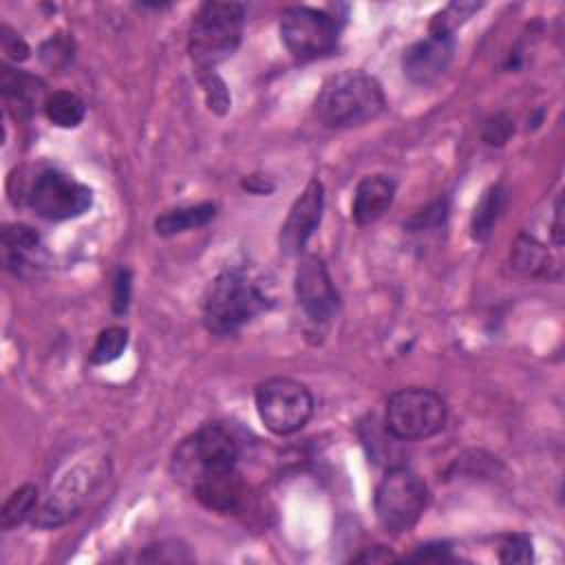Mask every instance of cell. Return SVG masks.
Wrapping results in <instances>:
<instances>
[{
    "mask_svg": "<svg viewBox=\"0 0 565 565\" xmlns=\"http://www.w3.org/2000/svg\"><path fill=\"white\" fill-rule=\"evenodd\" d=\"M274 305L267 285L247 267L221 271L203 298V322L216 335H232Z\"/></svg>",
    "mask_w": 565,
    "mask_h": 565,
    "instance_id": "1",
    "label": "cell"
},
{
    "mask_svg": "<svg viewBox=\"0 0 565 565\" xmlns=\"http://www.w3.org/2000/svg\"><path fill=\"white\" fill-rule=\"evenodd\" d=\"M313 108L324 126L351 128L375 119L386 108V99L373 75L364 71H342L322 84Z\"/></svg>",
    "mask_w": 565,
    "mask_h": 565,
    "instance_id": "2",
    "label": "cell"
},
{
    "mask_svg": "<svg viewBox=\"0 0 565 565\" xmlns=\"http://www.w3.org/2000/svg\"><path fill=\"white\" fill-rule=\"evenodd\" d=\"M245 9L238 2H205L190 26L188 51L201 71H212L230 57L243 35Z\"/></svg>",
    "mask_w": 565,
    "mask_h": 565,
    "instance_id": "3",
    "label": "cell"
},
{
    "mask_svg": "<svg viewBox=\"0 0 565 565\" xmlns=\"http://www.w3.org/2000/svg\"><path fill=\"white\" fill-rule=\"evenodd\" d=\"M375 516L391 534L408 532L426 510L428 488L408 468H391L375 488Z\"/></svg>",
    "mask_w": 565,
    "mask_h": 565,
    "instance_id": "4",
    "label": "cell"
},
{
    "mask_svg": "<svg viewBox=\"0 0 565 565\" xmlns=\"http://www.w3.org/2000/svg\"><path fill=\"white\" fill-rule=\"evenodd\" d=\"M446 402L430 388H402L386 404V430L402 441H417L437 435L446 426Z\"/></svg>",
    "mask_w": 565,
    "mask_h": 565,
    "instance_id": "5",
    "label": "cell"
},
{
    "mask_svg": "<svg viewBox=\"0 0 565 565\" xmlns=\"http://www.w3.org/2000/svg\"><path fill=\"white\" fill-rule=\"evenodd\" d=\"M256 411L265 428L276 435H291L309 422L313 397L305 384L291 377H271L256 388Z\"/></svg>",
    "mask_w": 565,
    "mask_h": 565,
    "instance_id": "6",
    "label": "cell"
},
{
    "mask_svg": "<svg viewBox=\"0 0 565 565\" xmlns=\"http://www.w3.org/2000/svg\"><path fill=\"white\" fill-rule=\"evenodd\" d=\"M280 40L296 60H316L335 49L338 22L313 7H289L280 15Z\"/></svg>",
    "mask_w": 565,
    "mask_h": 565,
    "instance_id": "7",
    "label": "cell"
},
{
    "mask_svg": "<svg viewBox=\"0 0 565 565\" xmlns=\"http://www.w3.org/2000/svg\"><path fill=\"white\" fill-rule=\"evenodd\" d=\"M29 205L46 221H68L82 216L93 205V192L60 170H44L29 190Z\"/></svg>",
    "mask_w": 565,
    "mask_h": 565,
    "instance_id": "8",
    "label": "cell"
},
{
    "mask_svg": "<svg viewBox=\"0 0 565 565\" xmlns=\"http://www.w3.org/2000/svg\"><path fill=\"white\" fill-rule=\"evenodd\" d=\"M238 459V441L234 435L218 422L203 424L190 441L177 455L181 470L190 481L201 472L232 470Z\"/></svg>",
    "mask_w": 565,
    "mask_h": 565,
    "instance_id": "9",
    "label": "cell"
},
{
    "mask_svg": "<svg viewBox=\"0 0 565 565\" xmlns=\"http://www.w3.org/2000/svg\"><path fill=\"white\" fill-rule=\"evenodd\" d=\"M294 289L298 307L313 324H327L338 309V294L324 263L318 256H305L296 269Z\"/></svg>",
    "mask_w": 565,
    "mask_h": 565,
    "instance_id": "10",
    "label": "cell"
},
{
    "mask_svg": "<svg viewBox=\"0 0 565 565\" xmlns=\"http://www.w3.org/2000/svg\"><path fill=\"white\" fill-rule=\"evenodd\" d=\"M324 207V190L318 179L309 181L302 194L294 201L282 227H280V249L285 254H300L318 230Z\"/></svg>",
    "mask_w": 565,
    "mask_h": 565,
    "instance_id": "11",
    "label": "cell"
},
{
    "mask_svg": "<svg viewBox=\"0 0 565 565\" xmlns=\"http://www.w3.org/2000/svg\"><path fill=\"white\" fill-rule=\"evenodd\" d=\"M455 51L452 33L430 31L424 40L411 44L404 51L402 68L404 75L415 84H430L437 79L450 64Z\"/></svg>",
    "mask_w": 565,
    "mask_h": 565,
    "instance_id": "12",
    "label": "cell"
},
{
    "mask_svg": "<svg viewBox=\"0 0 565 565\" xmlns=\"http://www.w3.org/2000/svg\"><path fill=\"white\" fill-rule=\"evenodd\" d=\"M194 494L201 503L218 512H234L243 501V483L238 475L232 470H216V472H201L192 479Z\"/></svg>",
    "mask_w": 565,
    "mask_h": 565,
    "instance_id": "13",
    "label": "cell"
},
{
    "mask_svg": "<svg viewBox=\"0 0 565 565\" xmlns=\"http://www.w3.org/2000/svg\"><path fill=\"white\" fill-rule=\"evenodd\" d=\"M393 199H395V181L384 174H369L355 188L351 216L358 225L375 223L391 207Z\"/></svg>",
    "mask_w": 565,
    "mask_h": 565,
    "instance_id": "14",
    "label": "cell"
},
{
    "mask_svg": "<svg viewBox=\"0 0 565 565\" xmlns=\"http://www.w3.org/2000/svg\"><path fill=\"white\" fill-rule=\"evenodd\" d=\"M40 236L33 227L13 223L2 230V263L13 274H24L40 263Z\"/></svg>",
    "mask_w": 565,
    "mask_h": 565,
    "instance_id": "15",
    "label": "cell"
},
{
    "mask_svg": "<svg viewBox=\"0 0 565 565\" xmlns=\"http://www.w3.org/2000/svg\"><path fill=\"white\" fill-rule=\"evenodd\" d=\"M0 88H2V97H4L7 106L15 115H31L44 93V84L35 75H29L20 68H11V66H2Z\"/></svg>",
    "mask_w": 565,
    "mask_h": 565,
    "instance_id": "16",
    "label": "cell"
},
{
    "mask_svg": "<svg viewBox=\"0 0 565 565\" xmlns=\"http://www.w3.org/2000/svg\"><path fill=\"white\" fill-rule=\"evenodd\" d=\"M512 263L519 271L527 276H543V278H558L561 276V265L554 260L543 243H539L534 236H521L514 243L512 249Z\"/></svg>",
    "mask_w": 565,
    "mask_h": 565,
    "instance_id": "17",
    "label": "cell"
},
{
    "mask_svg": "<svg viewBox=\"0 0 565 565\" xmlns=\"http://www.w3.org/2000/svg\"><path fill=\"white\" fill-rule=\"evenodd\" d=\"M216 207L212 203H199V205H188V207H174L163 212L157 221V234L161 236H172L179 232H188L194 227L205 225L210 218H214Z\"/></svg>",
    "mask_w": 565,
    "mask_h": 565,
    "instance_id": "18",
    "label": "cell"
},
{
    "mask_svg": "<svg viewBox=\"0 0 565 565\" xmlns=\"http://www.w3.org/2000/svg\"><path fill=\"white\" fill-rule=\"evenodd\" d=\"M46 117L60 128H75L86 115L84 102L71 90H57L44 99Z\"/></svg>",
    "mask_w": 565,
    "mask_h": 565,
    "instance_id": "19",
    "label": "cell"
},
{
    "mask_svg": "<svg viewBox=\"0 0 565 565\" xmlns=\"http://www.w3.org/2000/svg\"><path fill=\"white\" fill-rule=\"evenodd\" d=\"M503 207H505V190L501 185H492L475 207L472 236L483 241L492 232V227L499 221Z\"/></svg>",
    "mask_w": 565,
    "mask_h": 565,
    "instance_id": "20",
    "label": "cell"
},
{
    "mask_svg": "<svg viewBox=\"0 0 565 565\" xmlns=\"http://www.w3.org/2000/svg\"><path fill=\"white\" fill-rule=\"evenodd\" d=\"M38 508V488L35 486H22L4 501L0 510V525L4 530H11L20 525L26 516H33Z\"/></svg>",
    "mask_w": 565,
    "mask_h": 565,
    "instance_id": "21",
    "label": "cell"
},
{
    "mask_svg": "<svg viewBox=\"0 0 565 565\" xmlns=\"http://www.w3.org/2000/svg\"><path fill=\"white\" fill-rule=\"evenodd\" d=\"M126 347H128V331L121 327H108L97 335L95 347L90 351V362L108 364V362L117 360Z\"/></svg>",
    "mask_w": 565,
    "mask_h": 565,
    "instance_id": "22",
    "label": "cell"
},
{
    "mask_svg": "<svg viewBox=\"0 0 565 565\" xmlns=\"http://www.w3.org/2000/svg\"><path fill=\"white\" fill-rule=\"evenodd\" d=\"M40 55H42V62H44L46 66L60 68V66H64V64L71 62V57H73V44H71L68 38H64L62 33H57V35H53L49 42H44Z\"/></svg>",
    "mask_w": 565,
    "mask_h": 565,
    "instance_id": "23",
    "label": "cell"
},
{
    "mask_svg": "<svg viewBox=\"0 0 565 565\" xmlns=\"http://www.w3.org/2000/svg\"><path fill=\"white\" fill-rule=\"evenodd\" d=\"M499 558L503 563H527V561H532V543H530V539L523 536V534L508 536L503 541V545H501Z\"/></svg>",
    "mask_w": 565,
    "mask_h": 565,
    "instance_id": "24",
    "label": "cell"
},
{
    "mask_svg": "<svg viewBox=\"0 0 565 565\" xmlns=\"http://www.w3.org/2000/svg\"><path fill=\"white\" fill-rule=\"evenodd\" d=\"M192 556L185 552V547L177 545V543H159V545H150L143 554L141 561H152V563H179V561H190Z\"/></svg>",
    "mask_w": 565,
    "mask_h": 565,
    "instance_id": "25",
    "label": "cell"
},
{
    "mask_svg": "<svg viewBox=\"0 0 565 565\" xmlns=\"http://www.w3.org/2000/svg\"><path fill=\"white\" fill-rule=\"evenodd\" d=\"M512 132V124L505 115H497L494 119H490L483 128V141L490 143V146H501L508 141Z\"/></svg>",
    "mask_w": 565,
    "mask_h": 565,
    "instance_id": "26",
    "label": "cell"
},
{
    "mask_svg": "<svg viewBox=\"0 0 565 565\" xmlns=\"http://www.w3.org/2000/svg\"><path fill=\"white\" fill-rule=\"evenodd\" d=\"M2 51L7 53V57L18 60V62L29 57V46L24 44V40L18 38L15 33H9L7 26H2Z\"/></svg>",
    "mask_w": 565,
    "mask_h": 565,
    "instance_id": "27",
    "label": "cell"
},
{
    "mask_svg": "<svg viewBox=\"0 0 565 565\" xmlns=\"http://www.w3.org/2000/svg\"><path fill=\"white\" fill-rule=\"evenodd\" d=\"M130 300V274L124 269L115 280V311H126Z\"/></svg>",
    "mask_w": 565,
    "mask_h": 565,
    "instance_id": "28",
    "label": "cell"
},
{
    "mask_svg": "<svg viewBox=\"0 0 565 565\" xmlns=\"http://www.w3.org/2000/svg\"><path fill=\"white\" fill-rule=\"evenodd\" d=\"M408 558H419V561H444L450 558L448 547L446 545H426V550H419L415 554H411Z\"/></svg>",
    "mask_w": 565,
    "mask_h": 565,
    "instance_id": "29",
    "label": "cell"
},
{
    "mask_svg": "<svg viewBox=\"0 0 565 565\" xmlns=\"http://www.w3.org/2000/svg\"><path fill=\"white\" fill-rule=\"evenodd\" d=\"M391 558H395V556L384 547H373V550H366L360 556H355V561H362V563H384Z\"/></svg>",
    "mask_w": 565,
    "mask_h": 565,
    "instance_id": "30",
    "label": "cell"
}]
</instances>
